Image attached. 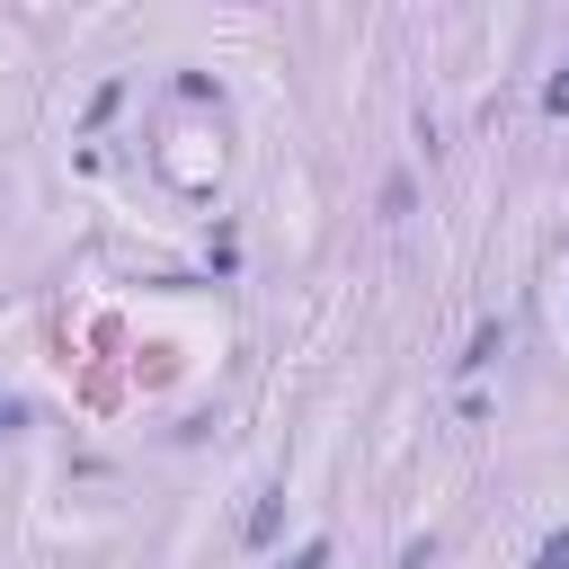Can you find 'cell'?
Masks as SVG:
<instances>
[{"label":"cell","instance_id":"1","mask_svg":"<svg viewBox=\"0 0 569 569\" xmlns=\"http://www.w3.org/2000/svg\"><path fill=\"white\" fill-rule=\"evenodd\" d=\"M498 356H507V320H480V329H471V347L453 356V373H480V365H498Z\"/></svg>","mask_w":569,"mask_h":569},{"label":"cell","instance_id":"2","mask_svg":"<svg viewBox=\"0 0 569 569\" xmlns=\"http://www.w3.org/2000/svg\"><path fill=\"white\" fill-rule=\"evenodd\" d=\"M240 533H249V542H258V551H267V542H276V533H284V489H267V498H258V507H249V525H240Z\"/></svg>","mask_w":569,"mask_h":569},{"label":"cell","instance_id":"3","mask_svg":"<svg viewBox=\"0 0 569 569\" xmlns=\"http://www.w3.org/2000/svg\"><path fill=\"white\" fill-rule=\"evenodd\" d=\"M409 196H418V187H409V169H391V178H382V213H409Z\"/></svg>","mask_w":569,"mask_h":569},{"label":"cell","instance_id":"4","mask_svg":"<svg viewBox=\"0 0 569 569\" xmlns=\"http://www.w3.org/2000/svg\"><path fill=\"white\" fill-rule=\"evenodd\" d=\"M533 569H569V525H560V533H542V551H533Z\"/></svg>","mask_w":569,"mask_h":569},{"label":"cell","instance_id":"5","mask_svg":"<svg viewBox=\"0 0 569 569\" xmlns=\"http://www.w3.org/2000/svg\"><path fill=\"white\" fill-rule=\"evenodd\" d=\"M542 116H569V62H560V71L542 80Z\"/></svg>","mask_w":569,"mask_h":569},{"label":"cell","instance_id":"6","mask_svg":"<svg viewBox=\"0 0 569 569\" xmlns=\"http://www.w3.org/2000/svg\"><path fill=\"white\" fill-rule=\"evenodd\" d=\"M284 569H329V542H302V551H293Z\"/></svg>","mask_w":569,"mask_h":569},{"label":"cell","instance_id":"7","mask_svg":"<svg viewBox=\"0 0 569 569\" xmlns=\"http://www.w3.org/2000/svg\"><path fill=\"white\" fill-rule=\"evenodd\" d=\"M18 418H27V409H18V400H0V427H18Z\"/></svg>","mask_w":569,"mask_h":569}]
</instances>
